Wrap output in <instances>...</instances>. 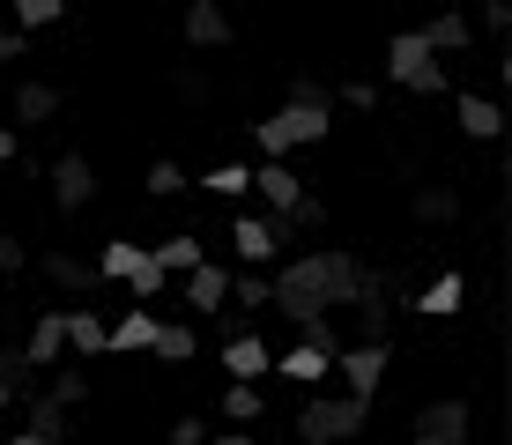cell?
Segmentation results:
<instances>
[{"mask_svg":"<svg viewBox=\"0 0 512 445\" xmlns=\"http://www.w3.org/2000/svg\"><path fill=\"white\" fill-rule=\"evenodd\" d=\"M364 290H372V267L357 253H297L268 275V312H282L290 327L297 319H320V312L342 319Z\"/></svg>","mask_w":512,"mask_h":445,"instance_id":"cell-1","label":"cell"},{"mask_svg":"<svg viewBox=\"0 0 512 445\" xmlns=\"http://www.w3.org/2000/svg\"><path fill=\"white\" fill-rule=\"evenodd\" d=\"M327 134H334L327 104H290V97L275 104V119H260V127H253V141L268 149V164H282V149H305V141H327Z\"/></svg>","mask_w":512,"mask_h":445,"instance_id":"cell-2","label":"cell"},{"mask_svg":"<svg viewBox=\"0 0 512 445\" xmlns=\"http://www.w3.org/2000/svg\"><path fill=\"white\" fill-rule=\"evenodd\" d=\"M364 423H372V408L349 401V394H320L297 408V445H349L364 438Z\"/></svg>","mask_w":512,"mask_h":445,"instance_id":"cell-3","label":"cell"},{"mask_svg":"<svg viewBox=\"0 0 512 445\" xmlns=\"http://www.w3.org/2000/svg\"><path fill=\"white\" fill-rule=\"evenodd\" d=\"M386 75H394V89H409V97H446V89H453V67L431 60L416 30H394V45H386Z\"/></svg>","mask_w":512,"mask_h":445,"instance_id":"cell-4","label":"cell"},{"mask_svg":"<svg viewBox=\"0 0 512 445\" xmlns=\"http://www.w3.org/2000/svg\"><path fill=\"white\" fill-rule=\"evenodd\" d=\"M386 364H394V349H386V342H349L342 356H334V371H342L349 401H364V408H372V394L386 386Z\"/></svg>","mask_w":512,"mask_h":445,"instance_id":"cell-5","label":"cell"},{"mask_svg":"<svg viewBox=\"0 0 512 445\" xmlns=\"http://www.w3.org/2000/svg\"><path fill=\"white\" fill-rule=\"evenodd\" d=\"M231 245H238V260L260 275V267L290 245V223H282V216H238V223H231Z\"/></svg>","mask_w":512,"mask_h":445,"instance_id":"cell-6","label":"cell"},{"mask_svg":"<svg viewBox=\"0 0 512 445\" xmlns=\"http://www.w3.org/2000/svg\"><path fill=\"white\" fill-rule=\"evenodd\" d=\"M216 364H223V371H231V386H260V379H268V371H275V349H268V342H260V334H253V327H245V334H223V349H216Z\"/></svg>","mask_w":512,"mask_h":445,"instance_id":"cell-7","label":"cell"},{"mask_svg":"<svg viewBox=\"0 0 512 445\" xmlns=\"http://www.w3.org/2000/svg\"><path fill=\"white\" fill-rule=\"evenodd\" d=\"M179 305H186L193 319H223V305H231V267L201 260V267L179 282Z\"/></svg>","mask_w":512,"mask_h":445,"instance_id":"cell-8","label":"cell"},{"mask_svg":"<svg viewBox=\"0 0 512 445\" xmlns=\"http://www.w3.org/2000/svg\"><path fill=\"white\" fill-rule=\"evenodd\" d=\"M52 201L75 216V208H90L97 201V164L82 149H67V156H52Z\"/></svg>","mask_w":512,"mask_h":445,"instance_id":"cell-9","label":"cell"},{"mask_svg":"<svg viewBox=\"0 0 512 445\" xmlns=\"http://www.w3.org/2000/svg\"><path fill=\"white\" fill-rule=\"evenodd\" d=\"M349 327H357V342H386L394 334V282L372 275V290L349 305Z\"/></svg>","mask_w":512,"mask_h":445,"instance_id":"cell-10","label":"cell"},{"mask_svg":"<svg viewBox=\"0 0 512 445\" xmlns=\"http://www.w3.org/2000/svg\"><path fill=\"white\" fill-rule=\"evenodd\" d=\"M468 431H475V408L468 401H431L416 416V438L423 445H468Z\"/></svg>","mask_w":512,"mask_h":445,"instance_id":"cell-11","label":"cell"},{"mask_svg":"<svg viewBox=\"0 0 512 445\" xmlns=\"http://www.w3.org/2000/svg\"><path fill=\"white\" fill-rule=\"evenodd\" d=\"M23 364H30V371H60V364H67V327H60V312H38V327H30V342H23Z\"/></svg>","mask_w":512,"mask_h":445,"instance_id":"cell-12","label":"cell"},{"mask_svg":"<svg viewBox=\"0 0 512 445\" xmlns=\"http://www.w3.org/2000/svg\"><path fill=\"white\" fill-rule=\"evenodd\" d=\"M231 38H238V30H231V15H223L216 0H193V8H186V45L193 52H223Z\"/></svg>","mask_w":512,"mask_h":445,"instance_id":"cell-13","label":"cell"},{"mask_svg":"<svg viewBox=\"0 0 512 445\" xmlns=\"http://www.w3.org/2000/svg\"><path fill=\"white\" fill-rule=\"evenodd\" d=\"M453 119H461V134H468V141H498V134H505L498 97H475V89H461V97H453Z\"/></svg>","mask_w":512,"mask_h":445,"instance_id":"cell-14","label":"cell"},{"mask_svg":"<svg viewBox=\"0 0 512 445\" xmlns=\"http://www.w3.org/2000/svg\"><path fill=\"white\" fill-rule=\"evenodd\" d=\"M416 38H423V52H431V60H461V52L475 45V30H468V15L453 8V15H438V23H423Z\"/></svg>","mask_w":512,"mask_h":445,"instance_id":"cell-15","label":"cell"},{"mask_svg":"<svg viewBox=\"0 0 512 445\" xmlns=\"http://www.w3.org/2000/svg\"><path fill=\"white\" fill-rule=\"evenodd\" d=\"M253 186H260V201H268V216H290V208L305 201V178H297L290 164H260Z\"/></svg>","mask_w":512,"mask_h":445,"instance_id":"cell-16","label":"cell"},{"mask_svg":"<svg viewBox=\"0 0 512 445\" xmlns=\"http://www.w3.org/2000/svg\"><path fill=\"white\" fill-rule=\"evenodd\" d=\"M149 334H156V312H119L112 327H104V356H134V349H149Z\"/></svg>","mask_w":512,"mask_h":445,"instance_id":"cell-17","label":"cell"},{"mask_svg":"<svg viewBox=\"0 0 512 445\" xmlns=\"http://www.w3.org/2000/svg\"><path fill=\"white\" fill-rule=\"evenodd\" d=\"M149 349H156V364H193V356H201V334H193L186 319H156Z\"/></svg>","mask_w":512,"mask_h":445,"instance_id":"cell-18","label":"cell"},{"mask_svg":"<svg viewBox=\"0 0 512 445\" xmlns=\"http://www.w3.org/2000/svg\"><path fill=\"white\" fill-rule=\"evenodd\" d=\"M60 119V89L52 82H23L15 89V127H52Z\"/></svg>","mask_w":512,"mask_h":445,"instance_id":"cell-19","label":"cell"},{"mask_svg":"<svg viewBox=\"0 0 512 445\" xmlns=\"http://www.w3.org/2000/svg\"><path fill=\"white\" fill-rule=\"evenodd\" d=\"M461 305H468V282L461 275H431V282H423V297H416L423 319H453Z\"/></svg>","mask_w":512,"mask_h":445,"instance_id":"cell-20","label":"cell"},{"mask_svg":"<svg viewBox=\"0 0 512 445\" xmlns=\"http://www.w3.org/2000/svg\"><path fill=\"white\" fill-rule=\"evenodd\" d=\"M416 223H431V230H446V223H461V186H416Z\"/></svg>","mask_w":512,"mask_h":445,"instance_id":"cell-21","label":"cell"},{"mask_svg":"<svg viewBox=\"0 0 512 445\" xmlns=\"http://www.w3.org/2000/svg\"><path fill=\"white\" fill-rule=\"evenodd\" d=\"M38 267H45V282H52V290H67V297L97 290V267H90V260H75V253H45Z\"/></svg>","mask_w":512,"mask_h":445,"instance_id":"cell-22","label":"cell"},{"mask_svg":"<svg viewBox=\"0 0 512 445\" xmlns=\"http://www.w3.org/2000/svg\"><path fill=\"white\" fill-rule=\"evenodd\" d=\"M297 349H312V356H327V364H334V356H342L349 349V334H342V319H297Z\"/></svg>","mask_w":512,"mask_h":445,"instance_id":"cell-23","label":"cell"},{"mask_svg":"<svg viewBox=\"0 0 512 445\" xmlns=\"http://www.w3.org/2000/svg\"><path fill=\"white\" fill-rule=\"evenodd\" d=\"M23 416H30V438H45V445H60V438H67V408H60V401H45L38 386H30Z\"/></svg>","mask_w":512,"mask_h":445,"instance_id":"cell-24","label":"cell"},{"mask_svg":"<svg viewBox=\"0 0 512 445\" xmlns=\"http://www.w3.org/2000/svg\"><path fill=\"white\" fill-rule=\"evenodd\" d=\"M67 327V356H104V319L97 312H60Z\"/></svg>","mask_w":512,"mask_h":445,"instance_id":"cell-25","label":"cell"},{"mask_svg":"<svg viewBox=\"0 0 512 445\" xmlns=\"http://www.w3.org/2000/svg\"><path fill=\"white\" fill-rule=\"evenodd\" d=\"M275 371H282V379H297V386H327V371H334V364H327V356H312V349H297V342H290V349L275 356Z\"/></svg>","mask_w":512,"mask_h":445,"instance_id":"cell-26","label":"cell"},{"mask_svg":"<svg viewBox=\"0 0 512 445\" xmlns=\"http://www.w3.org/2000/svg\"><path fill=\"white\" fill-rule=\"evenodd\" d=\"M216 416H231L238 431H253V423L268 416V394H260V386H231V394L216 401Z\"/></svg>","mask_w":512,"mask_h":445,"instance_id":"cell-27","label":"cell"},{"mask_svg":"<svg viewBox=\"0 0 512 445\" xmlns=\"http://www.w3.org/2000/svg\"><path fill=\"white\" fill-rule=\"evenodd\" d=\"M149 260L164 267V275H193V267H201V238H193V230H179V238H164Z\"/></svg>","mask_w":512,"mask_h":445,"instance_id":"cell-28","label":"cell"},{"mask_svg":"<svg viewBox=\"0 0 512 445\" xmlns=\"http://www.w3.org/2000/svg\"><path fill=\"white\" fill-rule=\"evenodd\" d=\"M164 282H171V275H164V267H156L149 253H141V260H134V275H127V297H134L141 312H149V297H164Z\"/></svg>","mask_w":512,"mask_h":445,"instance_id":"cell-29","label":"cell"},{"mask_svg":"<svg viewBox=\"0 0 512 445\" xmlns=\"http://www.w3.org/2000/svg\"><path fill=\"white\" fill-rule=\"evenodd\" d=\"M45 401H60V408H82V401H90V379H82L75 364H60V371H52V386H45Z\"/></svg>","mask_w":512,"mask_h":445,"instance_id":"cell-30","label":"cell"},{"mask_svg":"<svg viewBox=\"0 0 512 445\" xmlns=\"http://www.w3.org/2000/svg\"><path fill=\"white\" fill-rule=\"evenodd\" d=\"M134 260H141V245L112 238V245H104V260H97V282H127V275H134Z\"/></svg>","mask_w":512,"mask_h":445,"instance_id":"cell-31","label":"cell"},{"mask_svg":"<svg viewBox=\"0 0 512 445\" xmlns=\"http://www.w3.org/2000/svg\"><path fill=\"white\" fill-rule=\"evenodd\" d=\"M60 0H15V30H23V38H30V30H52V23H60Z\"/></svg>","mask_w":512,"mask_h":445,"instance_id":"cell-32","label":"cell"},{"mask_svg":"<svg viewBox=\"0 0 512 445\" xmlns=\"http://www.w3.org/2000/svg\"><path fill=\"white\" fill-rule=\"evenodd\" d=\"M282 223H290V238H312V230H327V201H320V193H305Z\"/></svg>","mask_w":512,"mask_h":445,"instance_id":"cell-33","label":"cell"},{"mask_svg":"<svg viewBox=\"0 0 512 445\" xmlns=\"http://www.w3.org/2000/svg\"><path fill=\"white\" fill-rule=\"evenodd\" d=\"M201 186H208V193H216V201H238V193H245V186H253V171H245V164H216V171H208V178H201Z\"/></svg>","mask_w":512,"mask_h":445,"instance_id":"cell-34","label":"cell"},{"mask_svg":"<svg viewBox=\"0 0 512 445\" xmlns=\"http://www.w3.org/2000/svg\"><path fill=\"white\" fill-rule=\"evenodd\" d=\"M231 297L238 312H268V275H231Z\"/></svg>","mask_w":512,"mask_h":445,"instance_id":"cell-35","label":"cell"},{"mask_svg":"<svg viewBox=\"0 0 512 445\" xmlns=\"http://www.w3.org/2000/svg\"><path fill=\"white\" fill-rule=\"evenodd\" d=\"M30 379H38V371L23 364V349H0V386H8V394H30Z\"/></svg>","mask_w":512,"mask_h":445,"instance_id":"cell-36","label":"cell"},{"mask_svg":"<svg viewBox=\"0 0 512 445\" xmlns=\"http://www.w3.org/2000/svg\"><path fill=\"white\" fill-rule=\"evenodd\" d=\"M179 186H186V171L171 164V156H156V164H149V193H156V201H171Z\"/></svg>","mask_w":512,"mask_h":445,"instance_id":"cell-37","label":"cell"},{"mask_svg":"<svg viewBox=\"0 0 512 445\" xmlns=\"http://www.w3.org/2000/svg\"><path fill=\"white\" fill-rule=\"evenodd\" d=\"M290 104H327V112H334V89L312 82V75H297V82H290Z\"/></svg>","mask_w":512,"mask_h":445,"instance_id":"cell-38","label":"cell"},{"mask_svg":"<svg viewBox=\"0 0 512 445\" xmlns=\"http://www.w3.org/2000/svg\"><path fill=\"white\" fill-rule=\"evenodd\" d=\"M505 23H512V15H505V0H483V8H475V23H468V30H490V38H505Z\"/></svg>","mask_w":512,"mask_h":445,"instance_id":"cell-39","label":"cell"},{"mask_svg":"<svg viewBox=\"0 0 512 445\" xmlns=\"http://www.w3.org/2000/svg\"><path fill=\"white\" fill-rule=\"evenodd\" d=\"M171 445H208V423L201 416H179V423H171Z\"/></svg>","mask_w":512,"mask_h":445,"instance_id":"cell-40","label":"cell"},{"mask_svg":"<svg viewBox=\"0 0 512 445\" xmlns=\"http://www.w3.org/2000/svg\"><path fill=\"white\" fill-rule=\"evenodd\" d=\"M342 104H349V112H372L379 89H372V82H342Z\"/></svg>","mask_w":512,"mask_h":445,"instance_id":"cell-41","label":"cell"},{"mask_svg":"<svg viewBox=\"0 0 512 445\" xmlns=\"http://www.w3.org/2000/svg\"><path fill=\"white\" fill-rule=\"evenodd\" d=\"M23 260H30V253H23V238H0V275H15Z\"/></svg>","mask_w":512,"mask_h":445,"instance_id":"cell-42","label":"cell"},{"mask_svg":"<svg viewBox=\"0 0 512 445\" xmlns=\"http://www.w3.org/2000/svg\"><path fill=\"white\" fill-rule=\"evenodd\" d=\"M23 45H30L23 30H0V60H23Z\"/></svg>","mask_w":512,"mask_h":445,"instance_id":"cell-43","label":"cell"},{"mask_svg":"<svg viewBox=\"0 0 512 445\" xmlns=\"http://www.w3.org/2000/svg\"><path fill=\"white\" fill-rule=\"evenodd\" d=\"M15 149H23V134H15V127H0V164H8Z\"/></svg>","mask_w":512,"mask_h":445,"instance_id":"cell-44","label":"cell"},{"mask_svg":"<svg viewBox=\"0 0 512 445\" xmlns=\"http://www.w3.org/2000/svg\"><path fill=\"white\" fill-rule=\"evenodd\" d=\"M216 445H253V431H223Z\"/></svg>","mask_w":512,"mask_h":445,"instance_id":"cell-45","label":"cell"},{"mask_svg":"<svg viewBox=\"0 0 512 445\" xmlns=\"http://www.w3.org/2000/svg\"><path fill=\"white\" fill-rule=\"evenodd\" d=\"M15 445H45V438H30V431H15Z\"/></svg>","mask_w":512,"mask_h":445,"instance_id":"cell-46","label":"cell"},{"mask_svg":"<svg viewBox=\"0 0 512 445\" xmlns=\"http://www.w3.org/2000/svg\"><path fill=\"white\" fill-rule=\"evenodd\" d=\"M8 401H15V394H8V386H0V408H8Z\"/></svg>","mask_w":512,"mask_h":445,"instance_id":"cell-47","label":"cell"},{"mask_svg":"<svg viewBox=\"0 0 512 445\" xmlns=\"http://www.w3.org/2000/svg\"><path fill=\"white\" fill-rule=\"evenodd\" d=\"M409 445H423V438H409Z\"/></svg>","mask_w":512,"mask_h":445,"instance_id":"cell-48","label":"cell"}]
</instances>
